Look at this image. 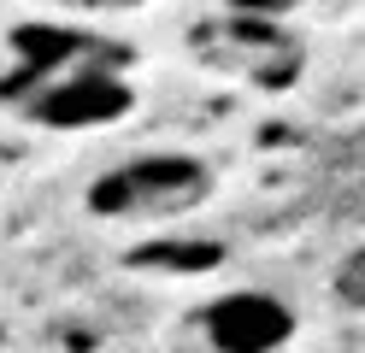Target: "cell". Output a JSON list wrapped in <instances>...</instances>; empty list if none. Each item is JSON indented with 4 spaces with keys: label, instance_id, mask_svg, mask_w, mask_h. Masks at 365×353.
Instances as JSON below:
<instances>
[{
    "label": "cell",
    "instance_id": "obj_4",
    "mask_svg": "<svg viewBox=\"0 0 365 353\" xmlns=\"http://www.w3.org/2000/svg\"><path fill=\"white\" fill-rule=\"evenodd\" d=\"M230 47H236L242 71H247L259 88H289L294 77H301V47H294L289 30H277V18H247V12H236Z\"/></svg>",
    "mask_w": 365,
    "mask_h": 353
},
{
    "label": "cell",
    "instance_id": "obj_9",
    "mask_svg": "<svg viewBox=\"0 0 365 353\" xmlns=\"http://www.w3.org/2000/svg\"><path fill=\"white\" fill-rule=\"evenodd\" d=\"M71 12H135V6H153V0H59Z\"/></svg>",
    "mask_w": 365,
    "mask_h": 353
},
{
    "label": "cell",
    "instance_id": "obj_7",
    "mask_svg": "<svg viewBox=\"0 0 365 353\" xmlns=\"http://www.w3.org/2000/svg\"><path fill=\"white\" fill-rule=\"evenodd\" d=\"M135 265H171V271H195V265H218V247H182V242H159L148 253H135Z\"/></svg>",
    "mask_w": 365,
    "mask_h": 353
},
{
    "label": "cell",
    "instance_id": "obj_1",
    "mask_svg": "<svg viewBox=\"0 0 365 353\" xmlns=\"http://www.w3.org/2000/svg\"><path fill=\"white\" fill-rule=\"evenodd\" d=\"M212 195V165L177 148H153L135 153L124 165H112L88 183L83 206L95 212L101 224H135V218H177V212H195Z\"/></svg>",
    "mask_w": 365,
    "mask_h": 353
},
{
    "label": "cell",
    "instance_id": "obj_8",
    "mask_svg": "<svg viewBox=\"0 0 365 353\" xmlns=\"http://www.w3.org/2000/svg\"><path fill=\"white\" fill-rule=\"evenodd\" d=\"M294 6H301V0H230V12H247V18H283Z\"/></svg>",
    "mask_w": 365,
    "mask_h": 353
},
{
    "label": "cell",
    "instance_id": "obj_3",
    "mask_svg": "<svg viewBox=\"0 0 365 353\" xmlns=\"http://www.w3.org/2000/svg\"><path fill=\"white\" fill-rule=\"evenodd\" d=\"M207 353H289L301 336L294 306L271 289H224L195 312Z\"/></svg>",
    "mask_w": 365,
    "mask_h": 353
},
{
    "label": "cell",
    "instance_id": "obj_2",
    "mask_svg": "<svg viewBox=\"0 0 365 353\" xmlns=\"http://www.w3.org/2000/svg\"><path fill=\"white\" fill-rule=\"evenodd\" d=\"M142 106L135 83L124 77L118 65H101V59H83L71 71L48 77L30 101H24V118L36 130H59V135H83V130H112Z\"/></svg>",
    "mask_w": 365,
    "mask_h": 353
},
{
    "label": "cell",
    "instance_id": "obj_6",
    "mask_svg": "<svg viewBox=\"0 0 365 353\" xmlns=\"http://www.w3.org/2000/svg\"><path fill=\"white\" fill-rule=\"evenodd\" d=\"M330 295H336V306H348V312H365V247H354V253L336 265Z\"/></svg>",
    "mask_w": 365,
    "mask_h": 353
},
{
    "label": "cell",
    "instance_id": "obj_5",
    "mask_svg": "<svg viewBox=\"0 0 365 353\" xmlns=\"http://www.w3.org/2000/svg\"><path fill=\"white\" fill-rule=\"evenodd\" d=\"M12 53H18L12 88L18 83H36L41 88L48 77H59V71H71V65L88 59V36L65 30V24H18V30H12Z\"/></svg>",
    "mask_w": 365,
    "mask_h": 353
}]
</instances>
